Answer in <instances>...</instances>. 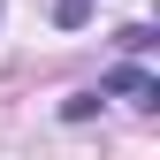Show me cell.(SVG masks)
Listing matches in <instances>:
<instances>
[{
  "label": "cell",
  "mask_w": 160,
  "mask_h": 160,
  "mask_svg": "<svg viewBox=\"0 0 160 160\" xmlns=\"http://www.w3.org/2000/svg\"><path fill=\"white\" fill-rule=\"evenodd\" d=\"M99 92H107V99H130V107H160V84H152L145 69H114Z\"/></svg>",
  "instance_id": "cell-1"
},
{
  "label": "cell",
  "mask_w": 160,
  "mask_h": 160,
  "mask_svg": "<svg viewBox=\"0 0 160 160\" xmlns=\"http://www.w3.org/2000/svg\"><path fill=\"white\" fill-rule=\"evenodd\" d=\"M53 15H61V23H84V15H92V0H53Z\"/></svg>",
  "instance_id": "cell-2"
}]
</instances>
